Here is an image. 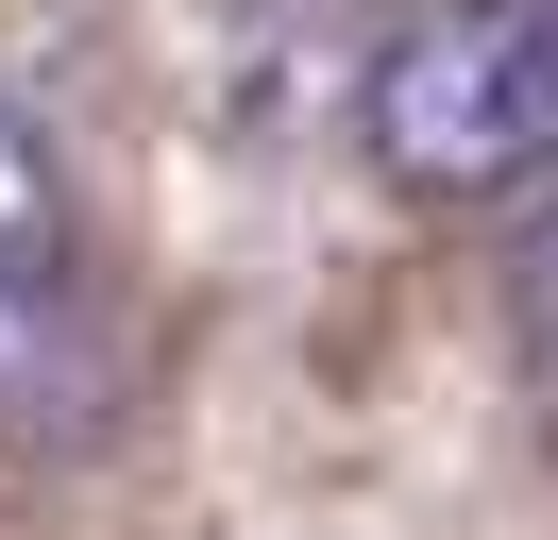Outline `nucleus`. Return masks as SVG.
I'll use <instances>...</instances> for the list:
<instances>
[{"instance_id": "obj_1", "label": "nucleus", "mask_w": 558, "mask_h": 540, "mask_svg": "<svg viewBox=\"0 0 558 540\" xmlns=\"http://www.w3.org/2000/svg\"><path fill=\"white\" fill-rule=\"evenodd\" d=\"M355 135L407 202H524L558 169V34L524 0H423L355 85Z\"/></svg>"}, {"instance_id": "obj_2", "label": "nucleus", "mask_w": 558, "mask_h": 540, "mask_svg": "<svg viewBox=\"0 0 558 540\" xmlns=\"http://www.w3.org/2000/svg\"><path fill=\"white\" fill-rule=\"evenodd\" d=\"M0 270H17V287L69 270V186H51V135L17 119V101H0Z\"/></svg>"}, {"instance_id": "obj_3", "label": "nucleus", "mask_w": 558, "mask_h": 540, "mask_svg": "<svg viewBox=\"0 0 558 540\" xmlns=\"http://www.w3.org/2000/svg\"><path fill=\"white\" fill-rule=\"evenodd\" d=\"M524 321H542V338H558V220H542V236H524Z\"/></svg>"}]
</instances>
